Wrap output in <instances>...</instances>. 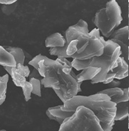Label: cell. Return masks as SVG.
I'll return each mask as SVG.
<instances>
[{"label": "cell", "instance_id": "cell-29", "mask_svg": "<svg viewBox=\"0 0 129 131\" xmlns=\"http://www.w3.org/2000/svg\"><path fill=\"white\" fill-rule=\"evenodd\" d=\"M128 59L129 60V47L128 49Z\"/></svg>", "mask_w": 129, "mask_h": 131}, {"label": "cell", "instance_id": "cell-7", "mask_svg": "<svg viewBox=\"0 0 129 131\" xmlns=\"http://www.w3.org/2000/svg\"><path fill=\"white\" fill-rule=\"evenodd\" d=\"M88 25L84 20L80 19L76 24L69 27L65 32V39L66 44L63 47H55L49 49V54L53 56H57L58 57L68 58L66 54V47L69 45V43L74 40H77L78 37L85 31H88Z\"/></svg>", "mask_w": 129, "mask_h": 131}, {"label": "cell", "instance_id": "cell-33", "mask_svg": "<svg viewBox=\"0 0 129 131\" xmlns=\"http://www.w3.org/2000/svg\"><path fill=\"white\" fill-rule=\"evenodd\" d=\"M128 17H129V8H128Z\"/></svg>", "mask_w": 129, "mask_h": 131}, {"label": "cell", "instance_id": "cell-13", "mask_svg": "<svg viewBox=\"0 0 129 131\" xmlns=\"http://www.w3.org/2000/svg\"><path fill=\"white\" fill-rule=\"evenodd\" d=\"M101 71V69L95 68V67H88L87 69H83L82 72L76 75V80L78 83H82L83 81L87 80H92L98 73Z\"/></svg>", "mask_w": 129, "mask_h": 131}, {"label": "cell", "instance_id": "cell-31", "mask_svg": "<svg viewBox=\"0 0 129 131\" xmlns=\"http://www.w3.org/2000/svg\"><path fill=\"white\" fill-rule=\"evenodd\" d=\"M128 128H129V114H128Z\"/></svg>", "mask_w": 129, "mask_h": 131}, {"label": "cell", "instance_id": "cell-22", "mask_svg": "<svg viewBox=\"0 0 129 131\" xmlns=\"http://www.w3.org/2000/svg\"><path fill=\"white\" fill-rule=\"evenodd\" d=\"M16 71L25 78L29 77V75L30 73V71L28 67L27 66L21 65V64H17L16 65Z\"/></svg>", "mask_w": 129, "mask_h": 131}, {"label": "cell", "instance_id": "cell-17", "mask_svg": "<svg viewBox=\"0 0 129 131\" xmlns=\"http://www.w3.org/2000/svg\"><path fill=\"white\" fill-rule=\"evenodd\" d=\"M128 105L126 102H121L116 104V113L115 121H122L128 116Z\"/></svg>", "mask_w": 129, "mask_h": 131}, {"label": "cell", "instance_id": "cell-5", "mask_svg": "<svg viewBox=\"0 0 129 131\" xmlns=\"http://www.w3.org/2000/svg\"><path fill=\"white\" fill-rule=\"evenodd\" d=\"M91 38L85 49L80 54H74L71 58L77 60H88L95 57H100L104 54V39L100 35V32L95 28L90 32Z\"/></svg>", "mask_w": 129, "mask_h": 131}, {"label": "cell", "instance_id": "cell-20", "mask_svg": "<svg viewBox=\"0 0 129 131\" xmlns=\"http://www.w3.org/2000/svg\"><path fill=\"white\" fill-rule=\"evenodd\" d=\"M29 82L31 83L33 86V94L37 95L38 97H41V81L35 78H30Z\"/></svg>", "mask_w": 129, "mask_h": 131}, {"label": "cell", "instance_id": "cell-34", "mask_svg": "<svg viewBox=\"0 0 129 131\" xmlns=\"http://www.w3.org/2000/svg\"><path fill=\"white\" fill-rule=\"evenodd\" d=\"M128 8H129V1H128Z\"/></svg>", "mask_w": 129, "mask_h": 131}, {"label": "cell", "instance_id": "cell-1", "mask_svg": "<svg viewBox=\"0 0 129 131\" xmlns=\"http://www.w3.org/2000/svg\"><path fill=\"white\" fill-rule=\"evenodd\" d=\"M79 106H84L92 111L104 131H112L114 125L116 104L112 102L107 95L100 93L88 97L77 95L63 104L61 110L75 112Z\"/></svg>", "mask_w": 129, "mask_h": 131}, {"label": "cell", "instance_id": "cell-21", "mask_svg": "<svg viewBox=\"0 0 129 131\" xmlns=\"http://www.w3.org/2000/svg\"><path fill=\"white\" fill-rule=\"evenodd\" d=\"M22 90H23L26 102H28L29 100L31 99V93L33 92V86H32L31 83L29 81H26V84L22 88Z\"/></svg>", "mask_w": 129, "mask_h": 131}, {"label": "cell", "instance_id": "cell-10", "mask_svg": "<svg viewBox=\"0 0 129 131\" xmlns=\"http://www.w3.org/2000/svg\"><path fill=\"white\" fill-rule=\"evenodd\" d=\"M61 106L58 105L57 106L49 107L46 111V115L49 119L57 121L59 125H61L63 122L68 118L71 117L75 112L73 111H64L61 110Z\"/></svg>", "mask_w": 129, "mask_h": 131}, {"label": "cell", "instance_id": "cell-2", "mask_svg": "<svg viewBox=\"0 0 129 131\" xmlns=\"http://www.w3.org/2000/svg\"><path fill=\"white\" fill-rule=\"evenodd\" d=\"M104 54L100 57H92L90 59L83 61L73 59L71 61L73 68L77 71L83 70L88 67L101 69L100 73L90 80L92 84L103 83L108 73L117 66V60L121 56L120 46L117 44L108 40H104Z\"/></svg>", "mask_w": 129, "mask_h": 131}, {"label": "cell", "instance_id": "cell-19", "mask_svg": "<svg viewBox=\"0 0 129 131\" xmlns=\"http://www.w3.org/2000/svg\"><path fill=\"white\" fill-rule=\"evenodd\" d=\"M57 61L59 63H60L61 65L63 66V73H65L66 74H70L71 72L73 69V66H72L71 62L69 61V60L66 59V58H63V57H58L57 59H56Z\"/></svg>", "mask_w": 129, "mask_h": 131}, {"label": "cell", "instance_id": "cell-9", "mask_svg": "<svg viewBox=\"0 0 129 131\" xmlns=\"http://www.w3.org/2000/svg\"><path fill=\"white\" fill-rule=\"evenodd\" d=\"M98 93L107 95L111 99L112 102L115 103L116 104L121 102H127L128 101V90L126 88L121 89L119 88H112L98 92Z\"/></svg>", "mask_w": 129, "mask_h": 131}, {"label": "cell", "instance_id": "cell-30", "mask_svg": "<svg viewBox=\"0 0 129 131\" xmlns=\"http://www.w3.org/2000/svg\"><path fill=\"white\" fill-rule=\"evenodd\" d=\"M128 39H129V17H128Z\"/></svg>", "mask_w": 129, "mask_h": 131}, {"label": "cell", "instance_id": "cell-4", "mask_svg": "<svg viewBox=\"0 0 129 131\" xmlns=\"http://www.w3.org/2000/svg\"><path fill=\"white\" fill-rule=\"evenodd\" d=\"M59 131H104L92 111L84 106L78 107L75 114L66 118Z\"/></svg>", "mask_w": 129, "mask_h": 131}, {"label": "cell", "instance_id": "cell-32", "mask_svg": "<svg viewBox=\"0 0 129 131\" xmlns=\"http://www.w3.org/2000/svg\"><path fill=\"white\" fill-rule=\"evenodd\" d=\"M128 101H129V88H128Z\"/></svg>", "mask_w": 129, "mask_h": 131}, {"label": "cell", "instance_id": "cell-25", "mask_svg": "<svg viewBox=\"0 0 129 131\" xmlns=\"http://www.w3.org/2000/svg\"><path fill=\"white\" fill-rule=\"evenodd\" d=\"M115 76H116V74L114 73L109 71L108 73V74L106 75V78H105V80L102 83L103 84H110L114 80V79L115 78Z\"/></svg>", "mask_w": 129, "mask_h": 131}, {"label": "cell", "instance_id": "cell-3", "mask_svg": "<svg viewBox=\"0 0 129 131\" xmlns=\"http://www.w3.org/2000/svg\"><path fill=\"white\" fill-rule=\"evenodd\" d=\"M122 20L121 7L116 1L112 0L96 13L94 23L104 37H110Z\"/></svg>", "mask_w": 129, "mask_h": 131}, {"label": "cell", "instance_id": "cell-8", "mask_svg": "<svg viewBox=\"0 0 129 131\" xmlns=\"http://www.w3.org/2000/svg\"><path fill=\"white\" fill-rule=\"evenodd\" d=\"M109 40L120 46L122 56L121 57L125 59V57L128 56V49L129 47L128 26H125L115 30L110 36Z\"/></svg>", "mask_w": 129, "mask_h": 131}, {"label": "cell", "instance_id": "cell-6", "mask_svg": "<svg viewBox=\"0 0 129 131\" xmlns=\"http://www.w3.org/2000/svg\"><path fill=\"white\" fill-rule=\"evenodd\" d=\"M63 67L59 69L57 72L58 81L59 83L60 90L63 94L66 102L73 97L77 96L78 92H81L80 86L82 83H78L76 80V75L73 70L70 74H66L63 71Z\"/></svg>", "mask_w": 129, "mask_h": 131}, {"label": "cell", "instance_id": "cell-11", "mask_svg": "<svg viewBox=\"0 0 129 131\" xmlns=\"http://www.w3.org/2000/svg\"><path fill=\"white\" fill-rule=\"evenodd\" d=\"M116 74L115 78L122 80L128 76V65L123 57H120L117 60V66L111 71Z\"/></svg>", "mask_w": 129, "mask_h": 131}, {"label": "cell", "instance_id": "cell-15", "mask_svg": "<svg viewBox=\"0 0 129 131\" xmlns=\"http://www.w3.org/2000/svg\"><path fill=\"white\" fill-rule=\"evenodd\" d=\"M4 48L14 57L16 65L17 64L24 65L26 57H25L24 51L22 49L16 47H9V46H4Z\"/></svg>", "mask_w": 129, "mask_h": 131}, {"label": "cell", "instance_id": "cell-23", "mask_svg": "<svg viewBox=\"0 0 129 131\" xmlns=\"http://www.w3.org/2000/svg\"><path fill=\"white\" fill-rule=\"evenodd\" d=\"M16 3L12 4H9V5H2V11L4 14L10 15L14 12L15 9H16Z\"/></svg>", "mask_w": 129, "mask_h": 131}, {"label": "cell", "instance_id": "cell-14", "mask_svg": "<svg viewBox=\"0 0 129 131\" xmlns=\"http://www.w3.org/2000/svg\"><path fill=\"white\" fill-rule=\"evenodd\" d=\"M0 65L3 66L4 67L16 66V62L14 57L6 51L3 46H0Z\"/></svg>", "mask_w": 129, "mask_h": 131}, {"label": "cell", "instance_id": "cell-28", "mask_svg": "<svg viewBox=\"0 0 129 131\" xmlns=\"http://www.w3.org/2000/svg\"><path fill=\"white\" fill-rule=\"evenodd\" d=\"M121 84V83L119 81H115L114 80L112 81V83H110V85L113 87V88H117L118 85H119Z\"/></svg>", "mask_w": 129, "mask_h": 131}, {"label": "cell", "instance_id": "cell-12", "mask_svg": "<svg viewBox=\"0 0 129 131\" xmlns=\"http://www.w3.org/2000/svg\"><path fill=\"white\" fill-rule=\"evenodd\" d=\"M66 44V39L59 32L50 35L45 40L46 47H63Z\"/></svg>", "mask_w": 129, "mask_h": 131}, {"label": "cell", "instance_id": "cell-16", "mask_svg": "<svg viewBox=\"0 0 129 131\" xmlns=\"http://www.w3.org/2000/svg\"><path fill=\"white\" fill-rule=\"evenodd\" d=\"M4 69L6 70L7 73H9L11 77H12L13 82L15 84V85L17 87H20L23 88L24 85L26 83V78L23 77L21 75L18 73L16 71V67H8V66H5L4 67Z\"/></svg>", "mask_w": 129, "mask_h": 131}, {"label": "cell", "instance_id": "cell-27", "mask_svg": "<svg viewBox=\"0 0 129 131\" xmlns=\"http://www.w3.org/2000/svg\"><path fill=\"white\" fill-rule=\"evenodd\" d=\"M16 0H0V4L2 5H9V4H12L16 3Z\"/></svg>", "mask_w": 129, "mask_h": 131}, {"label": "cell", "instance_id": "cell-26", "mask_svg": "<svg viewBox=\"0 0 129 131\" xmlns=\"http://www.w3.org/2000/svg\"><path fill=\"white\" fill-rule=\"evenodd\" d=\"M54 91L56 92V94L57 95L58 97H59V99L61 100V102H63V104H65L66 102V101L64 99V97H63V94L62 92L60 90H54Z\"/></svg>", "mask_w": 129, "mask_h": 131}, {"label": "cell", "instance_id": "cell-18", "mask_svg": "<svg viewBox=\"0 0 129 131\" xmlns=\"http://www.w3.org/2000/svg\"><path fill=\"white\" fill-rule=\"evenodd\" d=\"M9 81V75L5 74L0 76V106L2 105L6 100V89Z\"/></svg>", "mask_w": 129, "mask_h": 131}, {"label": "cell", "instance_id": "cell-24", "mask_svg": "<svg viewBox=\"0 0 129 131\" xmlns=\"http://www.w3.org/2000/svg\"><path fill=\"white\" fill-rule=\"evenodd\" d=\"M29 79L30 78H35V79H37V80H41L43 78L41 76V75L40 74V73L38 72L37 69H34L32 72H30V73L29 75Z\"/></svg>", "mask_w": 129, "mask_h": 131}]
</instances>
